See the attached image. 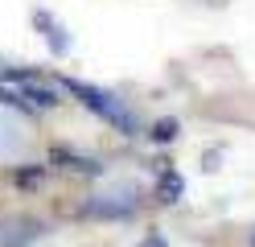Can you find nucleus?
<instances>
[{
	"instance_id": "nucleus-8",
	"label": "nucleus",
	"mask_w": 255,
	"mask_h": 247,
	"mask_svg": "<svg viewBox=\"0 0 255 247\" xmlns=\"http://www.w3.org/2000/svg\"><path fill=\"white\" fill-rule=\"evenodd\" d=\"M177 132H181L177 120H156V124H152V140H156V144H169V140H177Z\"/></svg>"
},
{
	"instance_id": "nucleus-11",
	"label": "nucleus",
	"mask_w": 255,
	"mask_h": 247,
	"mask_svg": "<svg viewBox=\"0 0 255 247\" xmlns=\"http://www.w3.org/2000/svg\"><path fill=\"white\" fill-rule=\"evenodd\" d=\"M251 239H255V231H251Z\"/></svg>"
},
{
	"instance_id": "nucleus-2",
	"label": "nucleus",
	"mask_w": 255,
	"mask_h": 247,
	"mask_svg": "<svg viewBox=\"0 0 255 247\" xmlns=\"http://www.w3.org/2000/svg\"><path fill=\"white\" fill-rule=\"evenodd\" d=\"M62 87H66L83 107H91L95 115H103V120L116 128V132H124V136H136V115H132V107H128L124 99H116L111 91L91 87V82H78V78H62Z\"/></svg>"
},
{
	"instance_id": "nucleus-9",
	"label": "nucleus",
	"mask_w": 255,
	"mask_h": 247,
	"mask_svg": "<svg viewBox=\"0 0 255 247\" xmlns=\"http://www.w3.org/2000/svg\"><path fill=\"white\" fill-rule=\"evenodd\" d=\"M41 165H37V169H17V186H37V181H41Z\"/></svg>"
},
{
	"instance_id": "nucleus-3",
	"label": "nucleus",
	"mask_w": 255,
	"mask_h": 247,
	"mask_svg": "<svg viewBox=\"0 0 255 247\" xmlns=\"http://www.w3.org/2000/svg\"><path fill=\"white\" fill-rule=\"evenodd\" d=\"M136 206H140V194L136 190H116V194L91 198V202L83 206V214H91V219H128Z\"/></svg>"
},
{
	"instance_id": "nucleus-4",
	"label": "nucleus",
	"mask_w": 255,
	"mask_h": 247,
	"mask_svg": "<svg viewBox=\"0 0 255 247\" xmlns=\"http://www.w3.org/2000/svg\"><path fill=\"white\" fill-rule=\"evenodd\" d=\"M33 25H37V33H41V37L50 41V49H54L58 58H62V54H66V49H70V33H66V29L58 25V16H54V12L37 8V12H33Z\"/></svg>"
},
{
	"instance_id": "nucleus-5",
	"label": "nucleus",
	"mask_w": 255,
	"mask_h": 247,
	"mask_svg": "<svg viewBox=\"0 0 255 247\" xmlns=\"http://www.w3.org/2000/svg\"><path fill=\"white\" fill-rule=\"evenodd\" d=\"M37 235H41V227L33 219H4L0 223V247H25Z\"/></svg>"
},
{
	"instance_id": "nucleus-7",
	"label": "nucleus",
	"mask_w": 255,
	"mask_h": 247,
	"mask_svg": "<svg viewBox=\"0 0 255 247\" xmlns=\"http://www.w3.org/2000/svg\"><path fill=\"white\" fill-rule=\"evenodd\" d=\"M181 194H185V181L177 169H161V181H156V198L161 202H181Z\"/></svg>"
},
{
	"instance_id": "nucleus-10",
	"label": "nucleus",
	"mask_w": 255,
	"mask_h": 247,
	"mask_svg": "<svg viewBox=\"0 0 255 247\" xmlns=\"http://www.w3.org/2000/svg\"><path fill=\"white\" fill-rule=\"evenodd\" d=\"M136 247H165V239H161V235H144Z\"/></svg>"
},
{
	"instance_id": "nucleus-1",
	"label": "nucleus",
	"mask_w": 255,
	"mask_h": 247,
	"mask_svg": "<svg viewBox=\"0 0 255 247\" xmlns=\"http://www.w3.org/2000/svg\"><path fill=\"white\" fill-rule=\"evenodd\" d=\"M0 103L50 111V107H58V91L33 70H4L0 74Z\"/></svg>"
},
{
	"instance_id": "nucleus-6",
	"label": "nucleus",
	"mask_w": 255,
	"mask_h": 247,
	"mask_svg": "<svg viewBox=\"0 0 255 247\" xmlns=\"http://www.w3.org/2000/svg\"><path fill=\"white\" fill-rule=\"evenodd\" d=\"M50 161L58 165V169H66V173H83V177H99V173H103V165H99V161H91V157H83V153H70V148H54Z\"/></svg>"
}]
</instances>
